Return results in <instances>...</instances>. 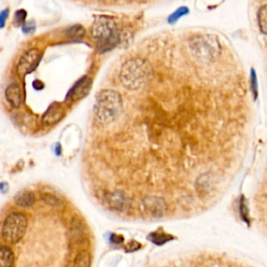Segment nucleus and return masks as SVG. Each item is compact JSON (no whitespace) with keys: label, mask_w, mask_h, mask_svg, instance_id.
<instances>
[{"label":"nucleus","mask_w":267,"mask_h":267,"mask_svg":"<svg viewBox=\"0 0 267 267\" xmlns=\"http://www.w3.org/2000/svg\"><path fill=\"white\" fill-rule=\"evenodd\" d=\"M122 109V98L120 94L113 90L101 91L96 98L95 118L101 124H109L114 121Z\"/></svg>","instance_id":"obj_3"},{"label":"nucleus","mask_w":267,"mask_h":267,"mask_svg":"<svg viewBox=\"0 0 267 267\" xmlns=\"http://www.w3.org/2000/svg\"><path fill=\"white\" fill-rule=\"evenodd\" d=\"M189 46L192 55L201 62L215 61L222 51L221 43L212 35H197L190 40Z\"/></svg>","instance_id":"obj_4"},{"label":"nucleus","mask_w":267,"mask_h":267,"mask_svg":"<svg viewBox=\"0 0 267 267\" xmlns=\"http://www.w3.org/2000/svg\"><path fill=\"white\" fill-rule=\"evenodd\" d=\"M148 239L153 242L154 244L156 245H163L165 244L166 242L170 241L174 239V237L170 236V235L168 234H165V233H160V232H155V233H151L149 234L148 236Z\"/></svg>","instance_id":"obj_16"},{"label":"nucleus","mask_w":267,"mask_h":267,"mask_svg":"<svg viewBox=\"0 0 267 267\" xmlns=\"http://www.w3.org/2000/svg\"><path fill=\"white\" fill-rule=\"evenodd\" d=\"M90 263H91L90 255L86 252H83L76 256L73 267H90Z\"/></svg>","instance_id":"obj_19"},{"label":"nucleus","mask_w":267,"mask_h":267,"mask_svg":"<svg viewBox=\"0 0 267 267\" xmlns=\"http://www.w3.org/2000/svg\"><path fill=\"white\" fill-rule=\"evenodd\" d=\"M86 34V30L82 25H74L69 27L66 30V36L70 41H74V42H78V41H82L83 38L85 37Z\"/></svg>","instance_id":"obj_14"},{"label":"nucleus","mask_w":267,"mask_h":267,"mask_svg":"<svg viewBox=\"0 0 267 267\" xmlns=\"http://www.w3.org/2000/svg\"><path fill=\"white\" fill-rule=\"evenodd\" d=\"M42 54L39 49H30L23 54V56L20 58V61L17 66V73L20 76H25L26 74L33 72L41 60Z\"/></svg>","instance_id":"obj_6"},{"label":"nucleus","mask_w":267,"mask_h":267,"mask_svg":"<svg viewBox=\"0 0 267 267\" xmlns=\"http://www.w3.org/2000/svg\"><path fill=\"white\" fill-rule=\"evenodd\" d=\"M26 18V12L24 10H19L15 14V21L18 25H22Z\"/></svg>","instance_id":"obj_23"},{"label":"nucleus","mask_w":267,"mask_h":267,"mask_svg":"<svg viewBox=\"0 0 267 267\" xmlns=\"http://www.w3.org/2000/svg\"><path fill=\"white\" fill-rule=\"evenodd\" d=\"M63 116H64V110H63V106L60 103L55 102L45 112L42 120L44 124L51 125L54 123H57L59 120H61Z\"/></svg>","instance_id":"obj_11"},{"label":"nucleus","mask_w":267,"mask_h":267,"mask_svg":"<svg viewBox=\"0 0 267 267\" xmlns=\"http://www.w3.org/2000/svg\"><path fill=\"white\" fill-rule=\"evenodd\" d=\"M41 197L43 199L44 202H46L47 205L49 206H52V207H60L62 205V201L61 199L55 195L54 193L51 192H48V191H42L41 192Z\"/></svg>","instance_id":"obj_17"},{"label":"nucleus","mask_w":267,"mask_h":267,"mask_svg":"<svg viewBox=\"0 0 267 267\" xmlns=\"http://www.w3.org/2000/svg\"><path fill=\"white\" fill-rule=\"evenodd\" d=\"M8 16H9V10L8 9L4 10L2 13H0V28H3L5 26Z\"/></svg>","instance_id":"obj_25"},{"label":"nucleus","mask_w":267,"mask_h":267,"mask_svg":"<svg viewBox=\"0 0 267 267\" xmlns=\"http://www.w3.org/2000/svg\"><path fill=\"white\" fill-rule=\"evenodd\" d=\"M259 27L264 35H267V5L263 6L258 12Z\"/></svg>","instance_id":"obj_18"},{"label":"nucleus","mask_w":267,"mask_h":267,"mask_svg":"<svg viewBox=\"0 0 267 267\" xmlns=\"http://www.w3.org/2000/svg\"><path fill=\"white\" fill-rule=\"evenodd\" d=\"M70 226H71L70 227L71 239L76 243L83 242L85 240V229L81 221H78L77 218H74Z\"/></svg>","instance_id":"obj_12"},{"label":"nucleus","mask_w":267,"mask_h":267,"mask_svg":"<svg viewBox=\"0 0 267 267\" xmlns=\"http://www.w3.org/2000/svg\"><path fill=\"white\" fill-rule=\"evenodd\" d=\"M6 98L12 106L19 108L23 100L21 87L18 84H11L6 89Z\"/></svg>","instance_id":"obj_10"},{"label":"nucleus","mask_w":267,"mask_h":267,"mask_svg":"<svg viewBox=\"0 0 267 267\" xmlns=\"http://www.w3.org/2000/svg\"><path fill=\"white\" fill-rule=\"evenodd\" d=\"M166 209L167 206L164 199L156 196H148L141 202V211L145 215L153 218H159L163 216L166 212Z\"/></svg>","instance_id":"obj_7"},{"label":"nucleus","mask_w":267,"mask_h":267,"mask_svg":"<svg viewBox=\"0 0 267 267\" xmlns=\"http://www.w3.org/2000/svg\"><path fill=\"white\" fill-rule=\"evenodd\" d=\"M106 201L109 203V206L111 207L113 210L123 212L125 210H128L130 206L129 199L125 197L124 194L121 192H114L110 193L106 195Z\"/></svg>","instance_id":"obj_9"},{"label":"nucleus","mask_w":267,"mask_h":267,"mask_svg":"<svg viewBox=\"0 0 267 267\" xmlns=\"http://www.w3.org/2000/svg\"><path fill=\"white\" fill-rule=\"evenodd\" d=\"M151 77V67L148 62L134 58L123 63L120 70V81L124 88L138 90L143 87Z\"/></svg>","instance_id":"obj_2"},{"label":"nucleus","mask_w":267,"mask_h":267,"mask_svg":"<svg viewBox=\"0 0 267 267\" xmlns=\"http://www.w3.org/2000/svg\"><path fill=\"white\" fill-rule=\"evenodd\" d=\"M14 254L7 246H0V267H12Z\"/></svg>","instance_id":"obj_15"},{"label":"nucleus","mask_w":267,"mask_h":267,"mask_svg":"<svg viewBox=\"0 0 267 267\" xmlns=\"http://www.w3.org/2000/svg\"><path fill=\"white\" fill-rule=\"evenodd\" d=\"M61 147H60V144H57V148H56V154L57 155H60L61 154Z\"/></svg>","instance_id":"obj_29"},{"label":"nucleus","mask_w":267,"mask_h":267,"mask_svg":"<svg viewBox=\"0 0 267 267\" xmlns=\"http://www.w3.org/2000/svg\"><path fill=\"white\" fill-rule=\"evenodd\" d=\"M250 90H252L254 94V98L257 99L258 97V82H257V75L256 71L252 69V72H250Z\"/></svg>","instance_id":"obj_22"},{"label":"nucleus","mask_w":267,"mask_h":267,"mask_svg":"<svg viewBox=\"0 0 267 267\" xmlns=\"http://www.w3.org/2000/svg\"><path fill=\"white\" fill-rule=\"evenodd\" d=\"M34 88H35L36 90H42V89L44 88V85H43L42 82H40V81H36V82H34Z\"/></svg>","instance_id":"obj_26"},{"label":"nucleus","mask_w":267,"mask_h":267,"mask_svg":"<svg viewBox=\"0 0 267 267\" xmlns=\"http://www.w3.org/2000/svg\"><path fill=\"white\" fill-rule=\"evenodd\" d=\"M91 38L95 42L99 52H106L112 50L120 43L121 33H119L117 25L112 18L106 16H98L92 24Z\"/></svg>","instance_id":"obj_1"},{"label":"nucleus","mask_w":267,"mask_h":267,"mask_svg":"<svg viewBox=\"0 0 267 267\" xmlns=\"http://www.w3.org/2000/svg\"><path fill=\"white\" fill-rule=\"evenodd\" d=\"M239 211H240V216L243 219L245 223H249V214H248V208H247V203L244 199L243 196H241L240 201H239Z\"/></svg>","instance_id":"obj_21"},{"label":"nucleus","mask_w":267,"mask_h":267,"mask_svg":"<svg viewBox=\"0 0 267 267\" xmlns=\"http://www.w3.org/2000/svg\"><path fill=\"white\" fill-rule=\"evenodd\" d=\"M27 229V218L24 214L14 212L7 216L2 229L3 238L9 243L20 241Z\"/></svg>","instance_id":"obj_5"},{"label":"nucleus","mask_w":267,"mask_h":267,"mask_svg":"<svg viewBox=\"0 0 267 267\" xmlns=\"http://www.w3.org/2000/svg\"><path fill=\"white\" fill-rule=\"evenodd\" d=\"M0 190H2V192L6 193L8 190H9V186L7 183H2V185H0Z\"/></svg>","instance_id":"obj_28"},{"label":"nucleus","mask_w":267,"mask_h":267,"mask_svg":"<svg viewBox=\"0 0 267 267\" xmlns=\"http://www.w3.org/2000/svg\"><path fill=\"white\" fill-rule=\"evenodd\" d=\"M111 240L114 243H120V242H122L123 238L120 237V236H116V235H112V239Z\"/></svg>","instance_id":"obj_27"},{"label":"nucleus","mask_w":267,"mask_h":267,"mask_svg":"<svg viewBox=\"0 0 267 267\" xmlns=\"http://www.w3.org/2000/svg\"><path fill=\"white\" fill-rule=\"evenodd\" d=\"M91 86H92V82L89 77L85 76L81 78V80L78 81L69 91L66 99L68 101H77L82 99L89 93Z\"/></svg>","instance_id":"obj_8"},{"label":"nucleus","mask_w":267,"mask_h":267,"mask_svg":"<svg viewBox=\"0 0 267 267\" xmlns=\"http://www.w3.org/2000/svg\"><path fill=\"white\" fill-rule=\"evenodd\" d=\"M188 13H189V9H188L187 7H181L179 8L175 13H172L169 17H168V22L170 24H174L176 23L181 17H183V16L187 15Z\"/></svg>","instance_id":"obj_20"},{"label":"nucleus","mask_w":267,"mask_h":267,"mask_svg":"<svg viewBox=\"0 0 267 267\" xmlns=\"http://www.w3.org/2000/svg\"><path fill=\"white\" fill-rule=\"evenodd\" d=\"M15 202H16V205L19 207L28 208V207L33 206L36 202V196L31 191L19 192L17 195L15 196Z\"/></svg>","instance_id":"obj_13"},{"label":"nucleus","mask_w":267,"mask_h":267,"mask_svg":"<svg viewBox=\"0 0 267 267\" xmlns=\"http://www.w3.org/2000/svg\"><path fill=\"white\" fill-rule=\"evenodd\" d=\"M35 28H36V25H35L34 21L27 22L24 25H22V30H23V33H25V34H33L35 31Z\"/></svg>","instance_id":"obj_24"}]
</instances>
